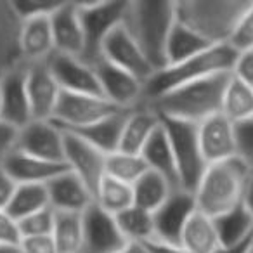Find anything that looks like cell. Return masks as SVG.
I'll use <instances>...</instances> for the list:
<instances>
[{"mask_svg": "<svg viewBox=\"0 0 253 253\" xmlns=\"http://www.w3.org/2000/svg\"><path fill=\"white\" fill-rule=\"evenodd\" d=\"M231 73L215 75L205 80L177 87L144 102L162 120H179L200 125L210 116L222 113L224 92Z\"/></svg>", "mask_w": 253, "mask_h": 253, "instance_id": "1", "label": "cell"}, {"mask_svg": "<svg viewBox=\"0 0 253 253\" xmlns=\"http://www.w3.org/2000/svg\"><path fill=\"white\" fill-rule=\"evenodd\" d=\"M252 173L253 167L241 156L208 165L193 193L196 208L211 218L234 210L243 205Z\"/></svg>", "mask_w": 253, "mask_h": 253, "instance_id": "2", "label": "cell"}, {"mask_svg": "<svg viewBox=\"0 0 253 253\" xmlns=\"http://www.w3.org/2000/svg\"><path fill=\"white\" fill-rule=\"evenodd\" d=\"M175 21V2L134 0L126 4L123 25L156 71L167 66V42Z\"/></svg>", "mask_w": 253, "mask_h": 253, "instance_id": "3", "label": "cell"}, {"mask_svg": "<svg viewBox=\"0 0 253 253\" xmlns=\"http://www.w3.org/2000/svg\"><path fill=\"white\" fill-rule=\"evenodd\" d=\"M248 0H180L175 14L182 25L196 32L211 45H229Z\"/></svg>", "mask_w": 253, "mask_h": 253, "instance_id": "4", "label": "cell"}, {"mask_svg": "<svg viewBox=\"0 0 253 253\" xmlns=\"http://www.w3.org/2000/svg\"><path fill=\"white\" fill-rule=\"evenodd\" d=\"M238 52L231 45H213L194 57L156 71L146 84L144 102L151 97L215 75L231 73Z\"/></svg>", "mask_w": 253, "mask_h": 253, "instance_id": "5", "label": "cell"}, {"mask_svg": "<svg viewBox=\"0 0 253 253\" xmlns=\"http://www.w3.org/2000/svg\"><path fill=\"white\" fill-rule=\"evenodd\" d=\"M162 123L175 158L179 187L187 193H194L208 167L201 153L198 125L179 120H162Z\"/></svg>", "mask_w": 253, "mask_h": 253, "instance_id": "6", "label": "cell"}, {"mask_svg": "<svg viewBox=\"0 0 253 253\" xmlns=\"http://www.w3.org/2000/svg\"><path fill=\"white\" fill-rule=\"evenodd\" d=\"M128 2L118 0H90V2H77L82 23L85 30L87 50L84 59L94 64L99 59V50L113 28L123 23Z\"/></svg>", "mask_w": 253, "mask_h": 253, "instance_id": "7", "label": "cell"}, {"mask_svg": "<svg viewBox=\"0 0 253 253\" xmlns=\"http://www.w3.org/2000/svg\"><path fill=\"white\" fill-rule=\"evenodd\" d=\"M118 111L123 109H118L102 95L73 94V92L63 90L52 122L64 130L78 132Z\"/></svg>", "mask_w": 253, "mask_h": 253, "instance_id": "8", "label": "cell"}, {"mask_svg": "<svg viewBox=\"0 0 253 253\" xmlns=\"http://www.w3.org/2000/svg\"><path fill=\"white\" fill-rule=\"evenodd\" d=\"M99 59H104L122 70L128 71L130 75L137 77L144 84L156 73L153 64L148 61L146 54L139 47V43L134 40L130 32L126 30L123 23H120L116 28L109 32V35L104 39L99 50Z\"/></svg>", "mask_w": 253, "mask_h": 253, "instance_id": "9", "label": "cell"}, {"mask_svg": "<svg viewBox=\"0 0 253 253\" xmlns=\"http://www.w3.org/2000/svg\"><path fill=\"white\" fill-rule=\"evenodd\" d=\"M92 66L97 73L102 97L111 104L123 111H130L144 104L146 84L142 80L104 59H97Z\"/></svg>", "mask_w": 253, "mask_h": 253, "instance_id": "10", "label": "cell"}, {"mask_svg": "<svg viewBox=\"0 0 253 253\" xmlns=\"http://www.w3.org/2000/svg\"><path fill=\"white\" fill-rule=\"evenodd\" d=\"M64 165L77 175L95 196L101 180L106 177V158L102 151L87 142L84 137L70 130H64Z\"/></svg>", "mask_w": 253, "mask_h": 253, "instance_id": "11", "label": "cell"}, {"mask_svg": "<svg viewBox=\"0 0 253 253\" xmlns=\"http://www.w3.org/2000/svg\"><path fill=\"white\" fill-rule=\"evenodd\" d=\"M128 245L116 217L92 205L84 211V239L80 253H118Z\"/></svg>", "mask_w": 253, "mask_h": 253, "instance_id": "12", "label": "cell"}, {"mask_svg": "<svg viewBox=\"0 0 253 253\" xmlns=\"http://www.w3.org/2000/svg\"><path fill=\"white\" fill-rule=\"evenodd\" d=\"M198 137L207 165L239 156L238 125L225 118L222 113L210 116L198 125Z\"/></svg>", "mask_w": 253, "mask_h": 253, "instance_id": "13", "label": "cell"}, {"mask_svg": "<svg viewBox=\"0 0 253 253\" xmlns=\"http://www.w3.org/2000/svg\"><path fill=\"white\" fill-rule=\"evenodd\" d=\"M64 128L54 122L32 120L19 128L16 149L54 163H64Z\"/></svg>", "mask_w": 253, "mask_h": 253, "instance_id": "14", "label": "cell"}, {"mask_svg": "<svg viewBox=\"0 0 253 253\" xmlns=\"http://www.w3.org/2000/svg\"><path fill=\"white\" fill-rule=\"evenodd\" d=\"M47 66L52 71L61 90L73 92V94L102 95L94 66L82 57L54 52L52 57L47 61Z\"/></svg>", "mask_w": 253, "mask_h": 253, "instance_id": "15", "label": "cell"}, {"mask_svg": "<svg viewBox=\"0 0 253 253\" xmlns=\"http://www.w3.org/2000/svg\"><path fill=\"white\" fill-rule=\"evenodd\" d=\"M26 90L32 118L40 122H52L63 90L47 63L26 64Z\"/></svg>", "mask_w": 253, "mask_h": 253, "instance_id": "16", "label": "cell"}, {"mask_svg": "<svg viewBox=\"0 0 253 253\" xmlns=\"http://www.w3.org/2000/svg\"><path fill=\"white\" fill-rule=\"evenodd\" d=\"M50 23H52L56 52L84 59L87 40L77 2H61L59 7L50 16Z\"/></svg>", "mask_w": 253, "mask_h": 253, "instance_id": "17", "label": "cell"}, {"mask_svg": "<svg viewBox=\"0 0 253 253\" xmlns=\"http://www.w3.org/2000/svg\"><path fill=\"white\" fill-rule=\"evenodd\" d=\"M2 95V122L23 128L32 122L28 90H26V64H19L0 80Z\"/></svg>", "mask_w": 253, "mask_h": 253, "instance_id": "18", "label": "cell"}, {"mask_svg": "<svg viewBox=\"0 0 253 253\" xmlns=\"http://www.w3.org/2000/svg\"><path fill=\"white\" fill-rule=\"evenodd\" d=\"M194 210H196V203H194L193 193H187L184 189L173 191L165 205L158 211H155L156 239L179 245L184 225Z\"/></svg>", "mask_w": 253, "mask_h": 253, "instance_id": "19", "label": "cell"}, {"mask_svg": "<svg viewBox=\"0 0 253 253\" xmlns=\"http://www.w3.org/2000/svg\"><path fill=\"white\" fill-rule=\"evenodd\" d=\"M0 165L19 186L21 184H42V186H47L54 177H57L64 170H68L64 163L47 162V160L37 158V156L23 153L16 148L0 160Z\"/></svg>", "mask_w": 253, "mask_h": 253, "instance_id": "20", "label": "cell"}, {"mask_svg": "<svg viewBox=\"0 0 253 253\" xmlns=\"http://www.w3.org/2000/svg\"><path fill=\"white\" fill-rule=\"evenodd\" d=\"M56 52L50 16H40L21 21L19 54L25 64L47 63Z\"/></svg>", "mask_w": 253, "mask_h": 253, "instance_id": "21", "label": "cell"}, {"mask_svg": "<svg viewBox=\"0 0 253 253\" xmlns=\"http://www.w3.org/2000/svg\"><path fill=\"white\" fill-rule=\"evenodd\" d=\"M49 203L54 211H68V213H84L94 205L92 191L78 179L77 175L64 170L47 184Z\"/></svg>", "mask_w": 253, "mask_h": 253, "instance_id": "22", "label": "cell"}, {"mask_svg": "<svg viewBox=\"0 0 253 253\" xmlns=\"http://www.w3.org/2000/svg\"><path fill=\"white\" fill-rule=\"evenodd\" d=\"M160 126H162V118L155 111H151L148 106L142 104L128 111L125 125H123L118 151L141 155L153 135L158 132Z\"/></svg>", "mask_w": 253, "mask_h": 253, "instance_id": "23", "label": "cell"}, {"mask_svg": "<svg viewBox=\"0 0 253 253\" xmlns=\"http://www.w3.org/2000/svg\"><path fill=\"white\" fill-rule=\"evenodd\" d=\"M19 30L21 19L16 14L11 0H0V80L23 64L19 54Z\"/></svg>", "mask_w": 253, "mask_h": 253, "instance_id": "24", "label": "cell"}, {"mask_svg": "<svg viewBox=\"0 0 253 253\" xmlns=\"http://www.w3.org/2000/svg\"><path fill=\"white\" fill-rule=\"evenodd\" d=\"M179 245L189 253H217L222 245L215 220L196 208L184 225Z\"/></svg>", "mask_w": 253, "mask_h": 253, "instance_id": "25", "label": "cell"}, {"mask_svg": "<svg viewBox=\"0 0 253 253\" xmlns=\"http://www.w3.org/2000/svg\"><path fill=\"white\" fill-rule=\"evenodd\" d=\"M141 156L144 158L149 170L160 173V175L165 177L173 187L180 189L179 177H177L175 158H173L172 146H170V141H169V137H167L163 123L158 128V132L151 137V141L148 142V146H146L144 151L141 153Z\"/></svg>", "mask_w": 253, "mask_h": 253, "instance_id": "26", "label": "cell"}, {"mask_svg": "<svg viewBox=\"0 0 253 253\" xmlns=\"http://www.w3.org/2000/svg\"><path fill=\"white\" fill-rule=\"evenodd\" d=\"M222 115L234 125L253 122V87L236 77H229L222 101Z\"/></svg>", "mask_w": 253, "mask_h": 253, "instance_id": "27", "label": "cell"}, {"mask_svg": "<svg viewBox=\"0 0 253 253\" xmlns=\"http://www.w3.org/2000/svg\"><path fill=\"white\" fill-rule=\"evenodd\" d=\"M126 115H128V111H118V113H115V115L97 122L95 125L87 126L84 130L75 132V134L84 137L85 141L90 142L92 146H95V148L104 153V155H111V153L118 151V148H120V139H122V132H123Z\"/></svg>", "mask_w": 253, "mask_h": 253, "instance_id": "28", "label": "cell"}, {"mask_svg": "<svg viewBox=\"0 0 253 253\" xmlns=\"http://www.w3.org/2000/svg\"><path fill=\"white\" fill-rule=\"evenodd\" d=\"M210 47L213 45L208 43L203 37H200L196 32L187 28L186 25H182L177 19L172 32H170L169 42H167V66L182 63V61L189 59V57L205 52Z\"/></svg>", "mask_w": 253, "mask_h": 253, "instance_id": "29", "label": "cell"}, {"mask_svg": "<svg viewBox=\"0 0 253 253\" xmlns=\"http://www.w3.org/2000/svg\"><path fill=\"white\" fill-rule=\"evenodd\" d=\"M132 187H134V205L151 213L158 211L170 198V194L177 189L165 177L153 170H148Z\"/></svg>", "mask_w": 253, "mask_h": 253, "instance_id": "30", "label": "cell"}, {"mask_svg": "<svg viewBox=\"0 0 253 253\" xmlns=\"http://www.w3.org/2000/svg\"><path fill=\"white\" fill-rule=\"evenodd\" d=\"M213 220L222 248L238 246L253 239V218L245 208V205H239L234 210L227 211Z\"/></svg>", "mask_w": 253, "mask_h": 253, "instance_id": "31", "label": "cell"}, {"mask_svg": "<svg viewBox=\"0 0 253 253\" xmlns=\"http://www.w3.org/2000/svg\"><path fill=\"white\" fill-rule=\"evenodd\" d=\"M120 229L128 243H139V245H148L156 239V225H155V213L148 210H142L139 207H132L123 213L116 215Z\"/></svg>", "mask_w": 253, "mask_h": 253, "instance_id": "32", "label": "cell"}, {"mask_svg": "<svg viewBox=\"0 0 253 253\" xmlns=\"http://www.w3.org/2000/svg\"><path fill=\"white\" fill-rule=\"evenodd\" d=\"M94 203L113 217L134 207V187L106 175L95 191Z\"/></svg>", "mask_w": 253, "mask_h": 253, "instance_id": "33", "label": "cell"}, {"mask_svg": "<svg viewBox=\"0 0 253 253\" xmlns=\"http://www.w3.org/2000/svg\"><path fill=\"white\" fill-rule=\"evenodd\" d=\"M52 239L57 253H80L84 239V213L56 211Z\"/></svg>", "mask_w": 253, "mask_h": 253, "instance_id": "34", "label": "cell"}, {"mask_svg": "<svg viewBox=\"0 0 253 253\" xmlns=\"http://www.w3.org/2000/svg\"><path fill=\"white\" fill-rule=\"evenodd\" d=\"M45 208H50L47 186H42V184H21L16 189V194L12 198L11 205H9L7 211L19 222L23 218L30 217V215L37 213V211L45 210Z\"/></svg>", "mask_w": 253, "mask_h": 253, "instance_id": "35", "label": "cell"}, {"mask_svg": "<svg viewBox=\"0 0 253 253\" xmlns=\"http://www.w3.org/2000/svg\"><path fill=\"white\" fill-rule=\"evenodd\" d=\"M148 170V165L141 155L116 151L106 158V175L130 186H134Z\"/></svg>", "mask_w": 253, "mask_h": 253, "instance_id": "36", "label": "cell"}, {"mask_svg": "<svg viewBox=\"0 0 253 253\" xmlns=\"http://www.w3.org/2000/svg\"><path fill=\"white\" fill-rule=\"evenodd\" d=\"M54 218L56 211L52 208H45L30 217L19 220V229H21L23 238H39V236H52Z\"/></svg>", "mask_w": 253, "mask_h": 253, "instance_id": "37", "label": "cell"}, {"mask_svg": "<svg viewBox=\"0 0 253 253\" xmlns=\"http://www.w3.org/2000/svg\"><path fill=\"white\" fill-rule=\"evenodd\" d=\"M11 4L18 18L25 21V19L40 18V16H52L61 2H52V0H11Z\"/></svg>", "mask_w": 253, "mask_h": 253, "instance_id": "38", "label": "cell"}, {"mask_svg": "<svg viewBox=\"0 0 253 253\" xmlns=\"http://www.w3.org/2000/svg\"><path fill=\"white\" fill-rule=\"evenodd\" d=\"M229 45H231L236 52H245V50L253 49V2L250 4V7L246 9L243 18L239 19L238 26H236L234 33H232V37H231Z\"/></svg>", "mask_w": 253, "mask_h": 253, "instance_id": "39", "label": "cell"}, {"mask_svg": "<svg viewBox=\"0 0 253 253\" xmlns=\"http://www.w3.org/2000/svg\"><path fill=\"white\" fill-rule=\"evenodd\" d=\"M21 241L19 222L7 210H0V246H19Z\"/></svg>", "mask_w": 253, "mask_h": 253, "instance_id": "40", "label": "cell"}, {"mask_svg": "<svg viewBox=\"0 0 253 253\" xmlns=\"http://www.w3.org/2000/svg\"><path fill=\"white\" fill-rule=\"evenodd\" d=\"M231 75L253 87V49L245 50V52H238Z\"/></svg>", "mask_w": 253, "mask_h": 253, "instance_id": "41", "label": "cell"}, {"mask_svg": "<svg viewBox=\"0 0 253 253\" xmlns=\"http://www.w3.org/2000/svg\"><path fill=\"white\" fill-rule=\"evenodd\" d=\"M23 253H57L52 236H39V238H23Z\"/></svg>", "mask_w": 253, "mask_h": 253, "instance_id": "42", "label": "cell"}, {"mask_svg": "<svg viewBox=\"0 0 253 253\" xmlns=\"http://www.w3.org/2000/svg\"><path fill=\"white\" fill-rule=\"evenodd\" d=\"M239 156L253 167V122L238 126Z\"/></svg>", "mask_w": 253, "mask_h": 253, "instance_id": "43", "label": "cell"}, {"mask_svg": "<svg viewBox=\"0 0 253 253\" xmlns=\"http://www.w3.org/2000/svg\"><path fill=\"white\" fill-rule=\"evenodd\" d=\"M19 184L0 165V210H7Z\"/></svg>", "mask_w": 253, "mask_h": 253, "instance_id": "44", "label": "cell"}, {"mask_svg": "<svg viewBox=\"0 0 253 253\" xmlns=\"http://www.w3.org/2000/svg\"><path fill=\"white\" fill-rule=\"evenodd\" d=\"M18 134H19V130L16 126L9 125V123L0 120V160L4 158L9 151H12V149L16 148Z\"/></svg>", "mask_w": 253, "mask_h": 253, "instance_id": "45", "label": "cell"}, {"mask_svg": "<svg viewBox=\"0 0 253 253\" xmlns=\"http://www.w3.org/2000/svg\"><path fill=\"white\" fill-rule=\"evenodd\" d=\"M149 253H189L187 250H184L180 245H173V243H165L160 241V239H155V241L148 243L146 245Z\"/></svg>", "mask_w": 253, "mask_h": 253, "instance_id": "46", "label": "cell"}, {"mask_svg": "<svg viewBox=\"0 0 253 253\" xmlns=\"http://www.w3.org/2000/svg\"><path fill=\"white\" fill-rule=\"evenodd\" d=\"M243 205H245V208L248 210V213L252 215V218H253V173H252V177H250L248 186H246L245 198H243Z\"/></svg>", "mask_w": 253, "mask_h": 253, "instance_id": "47", "label": "cell"}, {"mask_svg": "<svg viewBox=\"0 0 253 253\" xmlns=\"http://www.w3.org/2000/svg\"><path fill=\"white\" fill-rule=\"evenodd\" d=\"M252 246H253V239H250V241L241 243V245H238V246H229V248H220L217 253H250Z\"/></svg>", "mask_w": 253, "mask_h": 253, "instance_id": "48", "label": "cell"}, {"mask_svg": "<svg viewBox=\"0 0 253 253\" xmlns=\"http://www.w3.org/2000/svg\"><path fill=\"white\" fill-rule=\"evenodd\" d=\"M118 253H149L146 245H139V243H128L123 250H120Z\"/></svg>", "mask_w": 253, "mask_h": 253, "instance_id": "49", "label": "cell"}, {"mask_svg": "<svg viewBox=\"0 0 253 253\" xmlns=\"http://www.w3.org/2000/svg\"><path fill=\"white\" fill-rule=\"evenodd\" d=\"M0 253H23L21 246H0Z\"/></svg>", "mask_w": 253, "mask_h": 253, "instance_id": "50", "label": "cell"}, {"mask_svg": "<svg viewBox=\"0 0 253 253\" xmlns=\"http://www.w3.org/2000/svg\"><path fill=\"white\" fill-rule=\"evenodd\" d=\"M0 120H2V95H0Z\"/></svg>", "mask_w": 253, "mask_h": 253, "instance_id": "51", "label": "cell"}, {"mask_svg": "<svg viewBox=\"0 0 253 253\" xmlns=\"http://www.w3.org/2000/svg\"><path fill=\"white\" fill-rule=\"evenodd\" d=\"M250 253H253V246H252V250H250Z\"/></svg>", "mask_w": 253, "mask_h": 253, "instance_id": "52", "label": "cell"}]
</instances>
